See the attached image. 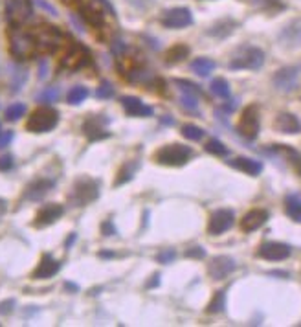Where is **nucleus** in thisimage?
<instances>
[{
    "mask_svg": "<svg viewBox=\"0 0 301 327\" xmlns=\"http://www.w3.org/2000/svg\"><path fill=\"white\" fill-rule=\"evenodd\" d=\"M9 52L19 61L33 57L39 52L37 41L33 37V33L21 30L19 26H13V30L9 31Z\"/></svg>",
    "mask_w": 301,
    "mask_h": 327,
    "instance_id": "f257e3e1",
    "label": "nucleus"
},
{
    "mask_svg": "<svg viewBox=\"0 0 301 327\" xmlns=\"http://www.w3.org/2000/svg\"><path fill=\"white\" fill-rule=\"evenodd\" d=\"M59 123V112L52 107H39L35 109L26 122V129L30 132H48Z\"/></svg>",
    "mask_w": 301,
    "mask_h": 327,
    "instance_id": "f03ea898",
    "label": "nucleus"
},
{
    "mask_svg": "<svg viewBox=\"0 0 301 327\" xmlns=\"http://www.w3.org/2000/svg\"><path fill=\"white\" fill-rule=\"evenodd\" d=\"M191 147L188 145H182V144H169V145H164L162 149L154 153V160L158 162V164H164V166H174V168H178V166H184L189 158H191Z\"/></svg>",
    "mask_w": 301,
    "mask_h": 327,
    "instance_id": "7ed1b4c3",
    "label": "nucleus"
},
{
    "mask_svg": "<svg viewBox=\"0 0 301 327\" xmlns=\"http://www.w3.org/2000/svg\"><path fill=\"white\" fill-rule=\"evenodd\" d=\"M98 197H99L98 182L88 178V176L77 178L74 188H72V193L68 195L70 202L74 206H85V204H88V202H92V200H96Z\"/></svg>",
    "mask_w": 301,
    "mask_h": 327,
    "instance_id": "20e7f679",
    "label": "nucleus"
},
{
    "mask_svg": "<svg viewBox=\"0 0 301 327\" xmlns=\"http://www.w3.org/2000/svg\"><path fill=\"white\" fill-rule=\"evenodd\" d=\"M31 33H33V37L37 41V48L41 52H57L63 46V43H64V35L55 26H37Z\"/></svg>",
    "mask_w": 301,
    "mask_h": 327,
    "instance_id": "39448f33",
    "label": "nucleus"
},
{
    "mask_svg": "<svg viewBox=\"0 0 301 327\" xmlns=\"http://www.w3.org/2000/svg\"><path fill=\"white\" fill-rule=\"evenodd\" d=\"M263 63H264L263 50H259V48H256V46H248V48H241V50H239V53L230 61V68L257 70L263 66Z\"/></svg>",
    "mask_w": 301,
    "mask_h": 327,
    "instance_id": "423d86ee",
    "label": "nucleus"
},
{
    "mask_svg": "<svg viewBox=\"0 0 301 327\" xmlns=\"http://www.w3.org/2000/svg\"><path fill=\"white\" fill-rule=\"evenodd\" d=\"M86 65H90V52H88L85 46L77 44V43L70 44V50H68V52L64 53V57L61 59V66L70 70V72L83 68Z\"/></svg>",
    "mask_w": 301,
    "mask_h": 327,
    "instance_id": "0eeeda50",
    "label": "nucleus"
},
{
    "mask_svg": "<svg viewBox=\"0 0 301 327\" xmlns=\"http://www.w3.org/2000/svg\"><path fill=\"white\" fill-rule=\"evenodd\" d=\"M160 22L166 28H171V30H180V28H186L189 24H193V15L188 8H173V9H166L162 17H160Z\"/></svg>",
    "mask_w": 301,
    "mask_h": 327,
    "instance_id": "6e6552de",
    "label": "nucleus"
},
{
    "mask_svg": "<svg viewBox=\"0 0 301 327\" xmlns=\"http://www.w3.org/2000/svg\"><path fill=\"white\" fill-rule=\"evenodd\" d=\"M237 129L248 140H254L257 136V132H259V109H257V105H250L242 110Z\"/></svg>",
    "mask_w": 301,
    "mask_h": 327,
    "instance_id": "1a4fd4ad",
    "label": "nucleus"
},
{
    "mask_svg": "<svg viewBox=\"0 0 301 327\" xmlns=\"http://www.w3.org/2000/svg\"><path fill=\"white\" fill-rule=\"evenodd\" d=\"M6 13L11 26H19L21 22L28 21L33 15L30 0H8L6 2Z\"/></svg>",
    "mask_w": 301,
    "mask_h": 327,
    "instance_id": "9d476101",
    "label": "nucleus"
},
{
    "mask_svg": "<svg viewBox=\"0 0 301 327\" xmlns=\"http://www.w3.org/2000/svg\"><path fill=\"white\" fill-rule=\"evenodd\" d=\"M234 221H235V215L232 210H217V212L211 215L210 219V224H208V232H210L211 236H220V234H224L228 230L234 226Z\"/></svg>",
    "mask_w": 301,
    "mask_h": 327,
    "instance_id": "9b49d317",
    "label": "nucleus"
},
{
    "mask_svg": "<svg viewBox=\"0 0 301 327\" xmlns=\"http://www.w3.org/2000/svg\"><path fill=\"white\" fill-rule=\"evenodd\" d=\"M300 72H301V66H285V68L278 70V74L274 76V87L281 92L294 90L296 85H298Z\"/></svg>",
    "mask_w": 301,
    "mask_h": 327,
    "instance_id": "f8f14e48",
    "label": "nucleus"
},
{
    "mask_svg": "<svg viewBox=\"0 0 301 327\" xmlns=\"http://www.w3.org/2000/svg\"><path fill=\"white\" fill-rule=\"evenodd\" d=\"M235 261L228 256H218V258L211 259L210 266H208V274L213 278V280H224L235 270Z\"/></svg>",
    "mask_w": 301,
    "mask_h": 327,
    "instance_id": "ddd939ff",
    "label": "nucleus"
},
{
    "mask_svg": "<svg viewBox=\"0 0 301 327\" xmlns=\"http://www.w3.org/2000/svg\"><path fill=\"white\" fill-rule=\"evenodd\" d=\"M257 256L263 259H268V261H283L290 256V246L285 243H264L259 246L257 250Z\"/></svg>",
    "mask_w": 301,
    "mask_h": 327,
    "instance_id": "4468645a",
    "label": "nucleus"
},
{
    "mask_svg": "<svg viewBox=\"0 0 301 327\" xmlns=\"http://www.w3.org/2000/svg\"><path fill=\"white\" fill-rule=\"evenodd\" d=\"M59 268H61L59 261L53 258L52 254H44V256L41 258V261H39L37 268L33 270L31 278H33V280H48V278L57 274Z\"/></svg>",
    "mask_w": 301,
    "mask_h": 327,
    "instance_id": "2eb2a0df",
    "label": "nucleus"
},
{
    "mask_svg": "<svg viewBox=\"0 0 301 327\" xmlns=\"http://www.w3.org/2000/svg\"><path fill=\"white\" fill-rule=\"evenodd\" d=\"M63 213H64V208H63L61 204L44 206V208L37 213V217H35V221H33V226H35V228H44V226H50V224H53L57 219L63 217Z\"/></svg>",
    "mask_w": 301,
    "mask_h": 327,
    "instance_id": "dca6fc26",
    "label": "nucleus"
},
{
    "mask_svg": "<svg viewBox=\"0 0 301 327\" xmlns=\"http://www.w3.org/2000/svg\"><path fill=\"white\" fill-rule=\"evenodd\" d=\"M121 105L125 109L129 116H138V118H149L152 116V107L145 105L142 99L134 98V96H123L121 98Z\"/></svg>",
    "mask_w": 301,
    "mask_h": 327,
    "instance_id": "f3484780",
    "label": "nucleus"
},
{
    "mask_svg": "<svg viewBox=\"0 0 301 327\" xmlns=\"http://www.w3.org/2000/svg\"><path fill=\"white\" fill-rule=\"evenodd\" d=\"M274 127H276L279 132H285V134H298L301 131V123L300 120L294 114H290V112H281V114L276 118Z\"/></svg>",
    "mask_w": 301,
    "mask_h": 327,
    "instance_id": "a211bd4d",
    "label": "nucleus"
},
{
    "mask_svg": "<svg viewBox=\"0 0 301 327\" xmlns=\"http://www.w3.org/2000/svg\"><path fill=\"white\" fill-rule=\"evenodd\" d=\"M268 219V212L266 210H252L248 212L241 221L242 232H254V230L261 228Z\"/></svg>",
    "mask_w": 301,
    "mask_h": 327,
    "instance_id": "6ab92c4d",
    "label": "nucleus"
},
{
    "mask_svg": "<svg viewBox=\"0 0 301 327\" xmlns=\"http://www.w3.org/2000/svg\"><path fill=\"white\" fill-rule=\"evenodd\" d=\"M53 188V180H46V178H37L26 188L24 191V198L28 200H41L48 191Z\"/></svg>",
    "mask_w": 301,
    "mask_h": 327,
    "instance_id": "aec40b11",
    "label": "nucleus"
},
{
    "mask_svg": "<svg viewBox=\"0 0 301 327\" xmlns=\"http://www.w3.org/2000/svg\"><path fill=\"white\" fill-rule=\"evenodd\" d=\"M230 166L239 169V171H244L246 175H252V176L259 175V173L263 171V164H261V162H257V160L254 158H244V156L230 160Z\"/></svg>",
    "mask_w": 301,
    "mask_h": 327,
    "instance_id": "412c9836",
    "label": "nucleus"
},
{
    "mask_svg": "<svg viewBox=\"0 0 301 327\" xmlns=\"http://www.w3.org/2000/svg\"><path fill=\"white\" fill-rule=\"evenodd\" d=\"M83 132L90 142L103 140V138L108 136V131H105V127L99 123V118H88V120L83 123Z\"/></svg>",
    "mask_w": 301,
    "mask_h": 327,
    "instance_id": "4be33fe9",
    "label": "nucleus"
},
{
    "mask_svg": "<svg viewBox=\"0 0 301 327\" xmlns=\"http://www.w3.org/2000/svg\"><path fill=\"white\" fill-rule=\"evenodd\" d=\"M285 208H286V215L294 219L296 222H301V197L300 195H286L285 198Z\"/></svg>",
    "mask_w": 301,
    "mask_h": 327,
    "instance_id": "5701e85b",
    "label": "nucleus"
},
{
    "mask_svg": "<svg viewBox=\"0 0 301 327\" xmlns=\"http://www.w3.org/2000/svg\"><path fill=\"white\" fill-rule=\"evenodd\" d=\"M191 70L195 72L196 76L208 77L215 70V61H211L208 57H198V59H195V61L191 63Z\"/></svg>",
    "mask_w": 301,
    "mask_h": 327,
    "instance_id": "b1692460",
    "label": "nucleus"
},
{
    "mask_svg": "<svg viewBox=\"0 0 301 327\" xmlns=\"http://www.w3.org/2000/svg\"><path fill=\"white\" fill-rule=\"evenodd\" d=\"M189 55V48L186 44H176L173 48H169L166 53V61L169 65H174V63H180L184 61L186 57Z\"/></svg>",
    "mask_w": 301,
    "mask_h": 327,
    "instance_id": "393cba45",
    "label": "nucleus"
},
{
    "mask_svg": "<svg viewBox=\"0 0 301 327\" xmlns=\"http://www.w3.org/2000/svg\"><path fill=\"white\" fill-rule=\"evenodd\" d=\"M86 98H88V88H86V87H81V85L74 87L66 96L70 105H79V103H83Z\"/></svg>",
    "mask_w": 301,
    "mask_h": 327,
    "instance_id": "a878e982",
    "label": "nucleus"
},
{
    "mask_svg": "<svg viewBox=\"0 0 301 327\" xmlns=\"http://www.w3.org/2000/svg\"><path fill=\"white\" fill-rule=\"evenodd\" d=\"M224 307H226V292L224 290H217L213 300H211L210 305H208V312H210V314H217V312L224 311Z\"/></svg>",
    "mask_w": 301,
    "mask_h": 327,
    "instance_id": "bb28decb",
    "label": "nucleus"
},
{
    "mask_svg": "<svg viewBox=\"0 0 301 327\" xmlns=\"http://www.w3.org/2000/svg\"><path fill=\"white\" fill-rule=\"evenodd\" d=\"M276 151H281V153H285L286 156L290 158V162H292V166L294 169L298 171L301 175V154L298 151H294L292 147H286V145H276Z\"/></svg>",
    "mask_w": 301,
    "mask_h": 327,
    "instance_id": "cd10ccee",
    "label": "nucleus"
},
{
    "mask_svg": "<svg viewBox=\"0 0 301 327\" xmlns=\"http://www.w3.org/2000/svg\"><path fill=\"white\" fill-rule=\"evenodd\" d=\"M26 114V105L24 103H13L6 109V120L8 122H19Z\"/></svg>",
    "mask_w": 301,
    "mask_h": 327,
    "instance_id": "c85d7f7f",
    "label": "nucleus"
},
{
    "mask_svg": "<svg viewBox=\"0 0 301 327\" xmlns=\"http://www.w3.org/2000/svg\"><path fill=\"white\" fill-rule=\"evenodd\" d=\"M211 92H213L215 96H218V98H230V85H228L226 79L218 77V79H215V81L211 83Z\"/></svg>",
    "mask_w": 301,
    "mask_h": 327,
    "instance_id": "c756f323",
    "label": "nucleus"
},
{
    "mask_svg": "<svg viewBox=\"0 0 301 327\" xmlns=\"http://www.w3.org/2000/svg\"><path fill=\"white\" fill-rule=\"evenodd\" d=\"M234 26H235V22H232V21H224V22L215 24L208 33H210V35H215V37H226L228 33L234 31Z\"/></svg>",
    "mask_w": 301,
    "mask_h": 327,
    "instance_id": "7c9ffc66",
    "label": "nucleus"
},
{
    "mask_svg": "<svg viewBox=\"0 0 301 327\" xmlns=\"http://www.w3.org/2000/svg\"><path fill=\"white\" fill-rule=\"evenodd\" d=\"M182 136L196 142V140H200V138L204 136V131L200 129V127L193 125V123H188V125H184V127H182Z\"/></svg>",
    "mask_w": 301,
    "mask_h": 327,
    "instance_id": "2f4dec72",
    "label": "nucleus"
},
{
    "mask_svg": "<svg viewBox=\"0 0 301 327\" xmlns=\"http://www.w3.org/2000/svg\"><path fill=\"white\" fill-rule=\"evenodd\" d=\"M206 151L211 153V154H217V156H226L228 154V147L222 142H218V140H210L206 144Z\"/></svg>",
    "mask_w": 301,
    "mask_h": 327,
    "instance_id": "473e14b6",
    "label": "nucleus"
},
{
    "mask_svg": "<svg viewBox=\"0 0 301 327\" xmlns=\"http://www.w3.org/2000/svg\"><path fill=\"white\" fill-rule=\"evenodd\" d=\"M96 96L101 99H108L114 96V87L110 85V81H101V85L98 87L96 90Z\"/></svg>",
    "mask_w": 301,
    "mask_h": 327,
    "instance_id": "72a5a7b5",
    "label": "nucleus"
},
{
    "mask_svg": "<svg viewBox=\"0 0 301 327\" xmlns=\"http://www.w3.org/2000/svg\"><path fill=\"white\" fill-rule=\"evenodd\" d=\"M57 98H59L57 88H46V90H43L37 96V99L43 101V103H53V101H57Z\"/></svg>",
    "mask_w": 301,
    "mask_h": 327,
    "instance_id": "f704fd0d",
    "label": "nucleus"
},
{
    "mask_svg": "<svg viewBox=\"0 0 301 327\" xmlns=\"http://www.w3.org/2000/svg\"><path fill=\"white\" fill-rule=\"evenodd\" d=\"M174 85H178V88H180L184 94H191V96H196V94H200V90L196 88V85L189 83V81H184V79H176Z\"/></svg>",
    "mask_w": 301,
    "mask_h": 327,
    "instance_id": "c9c22d12",
    "label": "nucleus"
},
{
    "mask_svg": "<svg viewBox=\"0 0 301 327\" xmlns=\"http://www.w3.org/2000/svg\"><path fill=\"white\" fill-rule=\"evenodd\" d=\"M134 169H136L134 164H130V166L127 164V166L120 171V176H118V180H116V186H120V184L130 180V178H132V173H134Z\"/></svg>",
    "mask_w": 301,
    "mask_h": 327,
    "instance_id": "e433bc0d",
    "label": "nucleus"
},
{
    "mask_svg": "<svg viewBox=\"0 0 301 327\" xmlns=\"http://www.w3.org/2000/svg\"><path fill=\"white\" fill-rule=\"evenodd\" d=\"M182 105L189 109V110H196V107H198V101H196L195 96H191V94H184L182 96Z\"/></svg>",
    "mask_w": 301,
    "mask_h": 327,
    "instance_id": "4c0bfd02",
    "label": "nucleus"
},
{
    "mask_svg": "<svg viewBox=\"0 0 301 327\" xmlns=\"http://www.w3.org/2000/svg\"><path fill=\"white\" fill-rule=\"evenodd\" d=\"M13 168V156L11 154H4L0 156V171H8Z\"/></svg>",
    "mask_w": 301,
    "mask_h": 327,
    "instance_id": "58836bf2",
    "label": "nucleus"
},
{
    "mask_svg": "<svg viewBox=\"0 0 301 327\" xmlns=\"http://www.w3.org/2000/svg\"><path fill=\"white\" fill-rule=\"evenodd\" d=\"M11 140H13V131H6L4 134H0V149L8 147L11 144Z\"/></svg>",
    "mask_w": 301,
    "mask_h": 327,
    "instance_id": "ea45409f",
    "label": "nucleus"
},
{
    "mask_svg": "<svg viewBox=\"0 0 301 327\" xmlns=\"http://www.w3.org/2000/svg\"><path fill=\"white\" fill-rule=\"evenodd\" d=\"M13 307H15V300H6V302H2V304H0V314H8V312L13 311Z\"/></svg>",
    "mask_w": 301,
    "mask_h": 327,
    "instance_id": "a19ab883",
    "label": "nucleus"
},
{
    "mask_svg": "<svg viewBox=\"0 0 301 327\" xmlns=\"http://www.w3.org/2000/svg\"><path fill=\"white\" fill-rule=\"evenodd\" d=\"M101 232H103V236H114V234H116V228H114V224L110 221H105L101 224Z\"/></svg>",
    "mask_w": 301,
    "mask_h": 327,
    "instance_id": "79ce46f5",
    "label": "nucleus"
},
{
    "mask_svg": "<svg viewBox=\"0 0 301 327\" xmlns=\"http://www.w3.org/2000/svg\"><path fill=\"white\" fill-rule=\"evenodd\" d=\"M186 256H188V258H200L202 259L204 256H206V250H202L200 246H195V248H191V250L186 252Z\"/></svg>",
    "mask_w": 301,
    "mask_h": 327,
    "instance_id": "37998d69",
    "label": "nucleus"
},
{
    "mask_svg": "<svg viewBox=\"0 0 301 327\" xmlns=\"http://www.w3.org/2000/svg\"><path fill=\"white\" fill-rule=\"evenodd\" d=\"M174 256H176L174 250H166V252H162V254H160L158 259L162 261V263H169V261H173L174 259Z\"/></svg>",
    "mask_w": 301,
    "mask_h": 327,
    "instance_id": "c03bdc74",
    "label": "nucleus"
},
{
    "mask_svg": "<svg viewBox=\"0 0 301 327\" xmlns=\"http://www.w3.org/2000/svg\"><path fill=\"white\" fill-rule=\"evenodd\" d=\"M74 241H75V234H72V236H70V237H68V239H66V243H64V246H66V248H70V246L74 244Z\"/></svg>",
    "mask_w": 301,
    "mask_h": 327,
    "instance_id": "a18cd8bd",
    "label": "nucleus"
},
{
    "mask_svg": "<svg viewBox=\"0 0 301 327\" xmlns=\"http://www.w3.org/2000/svg\"><path fill=\"white\" fill-rule=\"evenodd\" d=\"M156 283H160V276H158V274L152 276V280H150V282H149V287H154Z\"/></svg>",
    "mask_w": 301,
    "mask_h": 327,
    "instance_id": "49530a36",
    "label": "nucleus"
},
{
    "mask_svg": "<svg viewBox=\"0 0 301 327\" xmlns=\"http://www.w3.org/2000/svg\"><path fill=\"white\" fill-rule=\"evenodd\" d=\"M64 287H66V289H72V290H77V287L72 285V283H64Z\"/></svg>",
    "mask_w": 301,
    "mask_h": 327,
    "instance_id": "de8ad7c7",
    "label": "nucleus"
}]
</instances>
